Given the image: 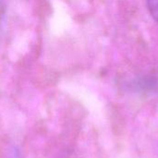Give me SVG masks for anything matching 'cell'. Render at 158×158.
<instances>
[{
  "instance_id": "1",
  "label": "cell",
  "mask_w": 158,
  "mask_h": 158,
  "mask_svg": "<svg viewBox=\"0 0 158 158\" xmlns=\"http://www.w3.org/2000/svg\"><path fill=\"white\" fill-rule=\"evenodd\" d=\"M146 6L153 19L158 23V0H146Z\"/></svg>"
},
{
  "instance_id": "2",
  "label": "cell",
  "mask_w": 158,
  "mask_h": 158,
  "mask_svg": "<svg viewBox=\"0 0 158 158\" xmlns=\"http://www.w3.org/2000/svg\"><path fill=\"white\" fill-rule=\"evenodd\" d=\"M8 158H21L20 152H19V148H18V147L13 146V147L9 150V153H8Z\"/></svg>"
},
{
  "instance_id": "3",
  "label": "cell",
  "mask_w": 158,
  "mask_h": 158,
  "mask_svg": "<svg viewBox=\"0 0 158 158\" xmlns=\"http://www.w3.org/2000/svg\"><path fill=\"white\" fill-rule=\"evenodd\" d=\"M5 13V4L3 0H0V22L2 20V18Z\"/></svg>"
}]
</instances>
